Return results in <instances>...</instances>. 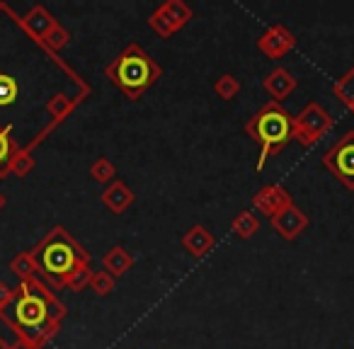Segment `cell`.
Masks as SVG:
<instances>
[{
  "label": "cell",
  "instance_id": "1",
  "mask_svg": "<svg viewBox=\"0 0 354 349\" xmlns=\"http://www.w3.org/2000/svg\"><path fill=\"white\" fill-rule=\"evenodd\" d=\"M66 313L68 308L64 301L56 299L46 281L35 276L15 286V299L0 310V320L15 332L17 339L44 349L61 332Z\"/></svg>",
  "mask_w": 354,
  "mask_h": 349
},
{
  "label": "cell",
  "instance_id": "31",
  "mask_svg": "<svg viewBox=\"0 0 354 349\" xmlns=\"http://www.w3.org/2000/svg\"><path fill=\"white\" fill-rule=\"evenodd\" d=\"M3 207H6V197L0 194V211H3Z\"/></svg>",
  "mask_w": 354,
  "mask_h": 349
},
{
  "label": "cell",
  "instance_id": "17",
  "mask_svg": "<svg viewBox=\"0 0 354 349\" xmlns=\"http://www.w3.org/2000/svg\"><path fill=\"white\" fill-rule=\"evenodd\" d=\"M10 272L17 276L20 281H30L35 279V276H39V272H37V265H35V257H32V252H17L15 257L10 260Z\"/></svg>",
  "mask_w": 354,
  "mask_h": 349
},
{
  "label": "cell",
  "instance_id": "22",
  "mask_svg": "<svg viewBox=\"0 0 354 349\" xmlns=\"http://www.w3.org/2000/svg\"><path fill=\"white\" fill-rule=\"evenodd\" d=\"M148 27H151L158 37H162V39H167V37H172L175 32H180L177 30V25L167 17V12L162 10V8H156V10L151 12V17H148Z\"/></svg>",
  "mask_w": 354,
  "mask_h": 349
},
{
  "label": "cell",
  "instance_id": "2",
  "mask_svg": "<svg viewBox=\"0 0 354 349\" xmlns=\"http://www.w3.org/2000/svg\"><path fill=\"white\" fill-rule=\"evenodd\" d=\"M39 279L51 289H66V281L75 267L90 265V252L66 231L64 226H54L35 247H32Z\"/></svg>",
  "mask_w": 354,
  "mask_h": 349
},
{
  "label": "cell",
  "instance_id": "18",
  "mask_svg": "<svg viewBox=\"0 0 354 349\" xmlns=\"http://www.w3.org/2000/svg\"><path fill=\"white\" fill-rule=\"evenodd\" d=\"M68 44H71V32L66 30V27L61 25V22H56V25L51 27L49 35H46L44 39H41L39 46H44V49L49 51L51 56H56L61 49H66Z\"/></svg>",
  "mask_w": 354,
  "mask_h": 349
},
{
  "label": "cell",
  "instance_id": "8",
  "mask_svg": "<svg viewBox=\"0 0 354 349\" xmlns=\"http://www.w3.org/2000/svg\"><path fill=\"white\" fill-rule=\"evenodd\" d=\"M296 46V37L286 30L284 25H272L257 39V49L267 56V59H284L291 49Z\"/></svg>",
  "mask_w": 354,
  "mask_h": 349
},
{
  "label": "cell",
  "instance_id": "12",
  "mask_svg": "<svg viewBox=\"0 0 354 349\" xmlns=\"http://www.w3.org/2000/svg\"><path fill=\"white\" fill-rule=\"evenodd\" d=\"M262 88L267 90V95H270L274 102H281V100H286L296 88H299V80H296L286 68H274L272 73H267L265 80H262Z\"/></svg>",
  "mask_w": 354,
  "mask_h": 349
},
{
  "label": "cell",
  "instance_id": "7",
  "mask_svg": "<svg viewBox=\"0 0 354 349\" xmlns=\"http://www.w3.org/2000/svg\"><path fill=\"white\" fill-rule=\"evenodd\" d=\"M291 204H294V194H291L284 185H265V187L252 194V207H255V211L265 214V216H270V218L277 216L279 211H284Z\"/></svg>",
  "mask_w": 354,
  "mask_h": 349
},
{
  "label": "cell",
  "instance_id": "23",
  "mask_svg": "<svg viewBox=\"0 0 354 349\" xmlns=\"http://www.w3.org/2000/svg\"><path fill=\"white\" fill-rule=\"evenodd\" d=\"M90 178L100 185H112L117 180V167L109 158H97V160L90 165Z\"/></svg>",
  "mask_w": 354,
  "mask_h": 349
},
{
  "label": "cell",
  "instance_id": "4",
  "mask_svg": "<svg viewBox=\"0 0 354 349\" xmlns=\"http://www.w3.org/2000/svg\"><path fill=\"white\" fill-rule=\"evenodd\" d=\"M245 133L260 148L255 170H262L272 155H279L294 141V117L281 102L270 100L245 122Z\"/></svg>",
  "mask_w": 354,
  "mask_h": 349
},
{
  "label": "cell",
  "instance_id": "10",
  "mask_svg": "<svg viewBox=\"0 0 354 349\" xmlns=\"http://www.w3.org/2000/svg\"><path fill=\"white\" fill-rule=\"evenodd\" d=\"M17 25H20V30L25 32V35L30 37L32 41L41 44V39H44V37L51 32V27L56 25V17L51 15V12L46 10L44 6H32L30 12H27L25 17H20V20H17Z\"/></svg>",
  "mask_w": 354,
  "mask_h": 349
},
{
  "label": "cell",
  "instance_id": "15",
  "mask_svg": "<svg viewBox=\"0 0 354 349\" xmlns=\"http://www.w3.org/2000/svg\"><path fill=\"white\" fill-rule=\"evenodd\" d=\"M20 143H17L12 126H3L0 129V178H8L10 175V165L12 158L20 153Z\"/></svg>",
  "mask_w": 354,
  "mask_h": 349
},
{
  "label": "cell",
  "instance_id": "30",
  "mask_svg": "<svg viewBox=\"0 0 354 349\" xmlns=\"http://www.w3.org/2000/svg\"><path fill=\"white\" fill-rule=\"evenodd\" d=\"M0 349H10V344H8V342H6V339H3V337H0Z\"/></svg>",
  "mask_w": 354,
  "mask_h": 349
},
{
  "label": "cell",
  "instance_id": "19",
  "mask_svg": "<svg viewBox=\"0 0 354 349\" xmlns=\"http://www.w3.org/2000/svg\"><path fill=\"white\" fill-rule=\"evenodd\" d=\"M231 231L236 233L241 240H248V238H252L257 231H260V221H257V216L252 211H241L236 218H233Z\"/></svg>",
  "mask_w": 354,
  "mask_h": 349
},
{
  "label": "cell",
  "instance_id": "21",
  "mask_svg": "<svg viewBox=\"0 0 354 349\" xmlns=\"http://www.w3.org/2000/svg\"><path fill=\"white\" fill-rule=\"evenodd\" d=\"M160 8L167 12V17L175 22L177 30H183V27L187 25L189 20H192V8H189L185 0H165Z\"/></svg>",
  "mask_w": 354,
  "mask_h": 349
},
{
  "label": "cell",
  "instance_id": "24",
  "mask_svg": "<svg viewBox=\"0 0 354 349\" xmlns=\"http://www.w3.org/2000/svg\"><path fill=\"white\" fill-rule=\"evenodd\" d=\"M214 93L221 100H226V102H231V100H236L238 93H241V80L231 73H223L221 78L214 83Z\"/></svg>",
  "mask_w": 354,
  "mask_h": 349
},
{
  "label": "cell",
  "instance_id": "27",
  "mask_svg": "<svg viewBox=\"0 0 354 349\" xmlns=\"http://www.w3.org/2000/svg\"><path fill=\"white\" fill-rule=\"evenodd\" d=\"M90 279H93V270H90V265H80V267H75L73 274L68 276V281H66V289L80 294V291H85L90 286Z\"/></svg>",
  "mask_w": 354,
  "mask_h": 349
},
{
  "label": "cell",
  "instance_id": "29",
  "mask_svg": "<svg viewBox=\"0 0 354 349\" xmlns=\"http://www.w3.org/2000/svg\"><path fill=\"white\" fill-rule=\"evenodd\" d=\"M10 349H37V347H32V344L22 342V339H15V342L10 344Z\"/></svg>",
  "mask_w": 354,
  "mask_h": 349
},
{
  "label": "cell",
  "instance_id": "5",
  "mask_svg": "<svg viewBox=\"0 0 354 349\" xmlns=\"http://www.w3.org/2000/svg\"><path fill=\"white\" fill-rule=\"evenodd\" d=\"M333 117L320 102H308L294 117V141L304 148L315 146L333 131Z\"/></svg>",
  "mask_w": 354,
  "mask_h": 349
},
{
  "label": "cell",
  "instance_id": "6",
  "mask_svg": "<svg viewBox=\"0 0 354 349\" xmlns=\"http://www.w3.org/2000/svg\"><path fill=\"white\" fill-rule=\"evenodd\" d=\"M325 170L354 192V131L339 136V141L323 155Z\"/></svg>",
  "mask_w": 354,
  "mask_h": 349
},
{
  "label": "cell",
  "instance_id": "28",
  "mask_svg": "<svg viewBox=\"0 0 354 349\" xmlns=\"http://www.w3.org/2000/svg\"><path fill=\"white\" fill-rule=\"evenodd\" d=\"M12 299H15V289H10L6 281H0V310L6 308V305H10Z\"/></svg>",
  "mask_w": 354,
  "mask_h": 349
},
{
  "label": "cell",
  "instance_id": "20",
  "mask_svg": "<svg viewBox=\"0 0 354 349\" xmlns=\"http://www.w3.org/2000/svg\"><path fill=\"white\" fill-rule=\"evenodd\" d=\"M333 95L344 104V107H349L354 112V66L333 85Z\"/></svg>",
  "mask_w": 354,
  "mask_h": 349
},
{
  "label": "cell",
  "instance_id": "9",
  "mask_svg": "<svg viewBox=\"0 0 354 349\" xmlns=\"http://www.w3.org/2000/svg\"><path fill=\"white\" fill-rule=\"evenodd\" d=\"M270 221H272V228H274L284 240H296V238H299L310 223L308 216H306L296 204L286 207L284 211H279L277 216H272Z\"/></svg>",
  "mask_w": 354,
  "mask_h": 349
},
{
  "label": "cell",
  "instance_id": "26",
  "mask_svg": "<svg viewBox=\"0 0 354 349\" xmlns=\"http://www.w3.org/2000/svg\"><path fill=\"white\" fill-rule=\"evenodd\" d=\"M114 286H117V279H114L109 272H93V279H90V289L95 291V296H100V299H104V296H109L114 291Z\"/></svg>",
  "mask_w": 354,
  "mask_h": 349
},
{
  "label": "cell",
  "instance_id": "14",
  "mask_svg": "<svg viewBox=\"0 0 354 349\" xmlns=\"http://www.w3.org/2000/svg\"><path fill=\"white\" fill-rule=\"evenodd\" d=\"M183 247L194 257H204L214 247V233L207 226H192L183 236Z\"/></svg>",
  "mask_w": 354,
  "mask_h": 349
},
{
  "label": "cell",
  "instance_id": "25",
  "mask_svg": "<svg viewBox=\"0 0 354 349\" xmlns=\"http://www.w3.org/2000/svg\"><path fill=\"white\" fill-rule=\"evenodd\" d=\"M35 165H37V160H35V155H32V151H27V148H20V153L12 158L10 175H17V178H27V175L35 170Z\"/></svg>",
  "mask_w": 354,
  "mask_h": 349
},
{
  "label": "cell",
  "instance_id": "3",
  "mask_svg": "<svg viewBox=\"0 0 354 349\" xmlns=\"http://www.w3.org/2000/svg\"><path fill=\"white\" fill-rule=\"evenodd\" d=\"M104 75L127 100H138L151 85L158 83L162 68L138 41H129L114 61H109Z\"/></svg>",
  "mask_w": 354,
  "mask_h": 349
},
{
  "label": "cell",
  "instance_id": "11",
  "mask_svg": "<svg viewBox=\"0 0 354 349\" xmlns=\"http://www.w3.org/2000/svg\"><path fill=\"white\" fill-rule=\"evenodd\" d=\"M133 199H136V194H133L131 187H129L127 182H122V180H114V182L107 185L104 192L100 194V202H102L112 214H117V216L131 207Z\"/></svg>",
  "mask_w": 354,
  "mask_h": 349
},
{
  "label": "cell",
  "instance_id": "16",
  "mask_svg": "<svg viewBox=\"0 0 354 349\" xmlns=\"http://www.w3.org/2000/svg\"><path fill=\"white\" fill-rule=\"evenodd\" d=\"M102 267H104V272H109V274L117 279V276H124L129 270H131L133 257H131V252H129L127 247L114 245L112 250L102 257Z\"/></svg>",
  "mask_w": 354,
  "mask_h": 349
},
{
  "label": "cell",
  "instance_id": "13",
  "mask_svg": "<svg viewBox=\"0 0 354 349\" xmlns=\"http://www.w3.org/2000/svg\"><path fill=\"white\" fill-rule=\"evenodd\" d=\"M80 100H83V95H66V93L51 95V97L46 100V104H44L46 114L51 117V122H49L51 126H59V124L64 122V119L68 117L75 107H78Z\"/></svg>",
  "mask_w": 354,
  "mask_h": 349
}]
</instances>
